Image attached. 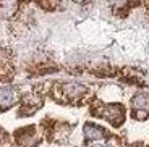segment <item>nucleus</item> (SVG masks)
Wrapping results in <instances>:
<instances>
[{
  "label": "nucleus",
  "mask_w": 149,
  "mask_h": 147,
  "mask_svg": "<svg viewBox=\"0 0 149 147\" xmlns=\"http://www.w3.org/2000/svg\"><path fill=\"white\" fill-rule=\"evenodd\" d=\"M93 113L99 115L101 118H107L113 126L122 125L123 116H125V110H123L122 105H99V108H94Z\"/></svg>",
  "instance_id": "f257e3e1"
},
{
  "label": "nucleus",
  "mask_w": 149,
  "mask_h": 147,
  "mask_svg": "<svg viewBox=\"0 0 149 147\" xmlns=\"http://www.w3.org/2000/svg\"><path fill=\"white\" fill-rule=\"evenodd\" d=\"M62 89V97L65 100H70V102H74V100L81 99L86 94V87L83 84H78V83H65V84L60 86Z\"/></svg>",
  "instance_id": "f03ea898"
},
{
  "label": "nucleus",
  "mask_w": 149,
  "mask_h": 147,
  "mask_svg": "<svg viewBox=\"0 0 149 147\" xmlns=\"http://www.w3.org/2000/svg\"><path fill=\"white\" fill-rule=\"evenodd\" d=\"M16 100V92L11 87H0V110L10 108Z\"/></svg>",
  "instance_id": "7ed1b4c3"
},
{
  "label": "nucleus",
  "mask_w": 149,
  "mask_h": 147,
  "mask_svg": "<svg viewBox=\"0 0 149 147\" xmlns=\"http://www.w3.org/2000/svg\"><path fill=\"white\" fill-rule=\"evenodd\" d=\"M133 108H134V113H149V96L148 94H138L134 96L133 100Z\"/></svg>",
  "instance_id": "20e7f679"
},
{
  "label": "nucleus",
  "mask_w": 149,
  "mask_h": 147,
  "mask_svg": "<svg viewBox=\"0 0 149 147\" xmlns=\"http://www.w3.org/2000/svg\"><path fill=\"white\" fill-rule=\"evenodd\" d=\"M84 136L88 141H99V139H102V137H105V131L101 126L86 125L84 126Z\"/></svg>",
  "instance_id": "39448f33"
},
{
  "label": "nucleus",
  "mask_w": 149,
  "mask_h": 147,
  "mask_svg": "<svg viewBox=\"0 0 149 147\" xmlns=\"http://www.w3.org/2000/svg\"><path fill=\"white\" fill-rule=\"evenodd\" d=\"M39 107H41V99L29 96V97H26V99H24L19 113H21V115H31V113H34Z\"/></svg>",
  "instance_id": "423d86ee"
},
{
  "label": "nucleus",
  "mask_w": 149,
  "mask_h": 147,
  "mask_svg": "<svg viewBox=\"0 0 149 147\" xmlns=\"http://www.w3.org/2000/svg\"><path fill=\"white\" fill-rule=\"evenodd\" d=\"M16 137H18V141L21 144H26V146H34V144H36V136H34L33 128H28V129H24V131L18 132Z\"/></svg>",
  "instance_id": "0eeeda50"
},
{
  "label": "nucleus",
  "mask_w": 149,
  "mask_h": 147,
  "mask_svg": "<svg viewBox=\"0 0 149 147\" xmlns=\"http://www.w3.org/2000/svg\"><path fill=\"white\" fill-rule=\"evenodd\" d=\"M18 5L16 3H0V16L2 18H10L16 11Z\"/></svg>",
  "instance_id": "6e6552de"
}]
</instances>
